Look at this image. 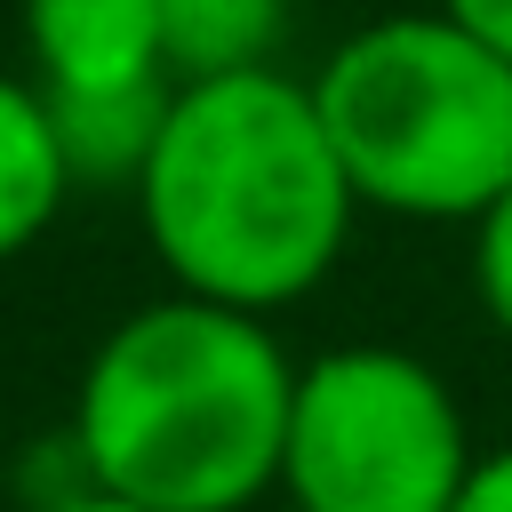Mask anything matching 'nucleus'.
<instances>
[{"label":"nucleus","instance_id":"obj_1","mask_svg":"<svg viewBox=\"0 0 512 512\" xmlns=\"http://www.w3.org/2000/svg\"><path fill=\"white\" fill-rule=\"evenodd\" d=\"M136 216L176 288L272 320L336 272L360 192L328 144L312 80L248 64L176 80L168 128L136 176Z\"/></svg>","mask_w":512,"mask_h":512},{"label":"nucleus","instance_id":"obj_2","mask_svg":"<svg viewBox=\"0 0 512 512\" xmlns=\"http://www.w3.org/2000/svg\"><path fill=\"white\" fill-rule=\"evenodd\" d=\"M296 360L264 312L168 288L136 304L80 368L72 432L96 488L144 512H248L280 488Z\"/></svg>","mask_w":512,"mask_h":512},{"label":"nucleus","instance_id":"obj_3","mask_svg":"<svg viewBox=\"0 0 512 512\" xmlns=\"http://www.w3.org/2000/svg\"><path fill=\"white\" fill-rule=\"evenodd\" d=\"M312 104L360 208L472 224L512 184V56L448 8L360 24L312 72Z\"/></svg>","mask_w":512,"mask_h":512},{"label":"nucleus","instance_id":"obj_4","mask_svg":"<svg viewBox=\"0 0 512 512\" xmlns=\"http://www.w3.org/2000/svg\"><path fill=\"white\" fill-rule=\"evenodd\" d=\"M472 456L448 376L408 344H336L296 368L280 448L288 512H448Z\"/></svg>","mask_w":512,"mask_h":512},{"label":"nucleus","instance_id":"obj_5","mask_svg":"<svg viewBox=\"0 0 512 512\" xmlns=\"http://www.w3.org/2000/svg\"><path fill=\"white\" fill-rule=\"evenodd\" d=\"M24 48L40 88H120L168 72L160 0H24Z\"/></svg>","mask_w":512,"mask_h":512},{"label":"nucleus","instance_id":"obj_6","mask_svg":"<svg viewBox=\"0 0 512 512\" xmlns=\"http://www.w3.org/2000/svg\"><path fill=\"white\" fill-rule=\"evenodd\" d=\"M48 96V120H56V144H64V168H72V192H136L160 128H168V104H176V80H120V88H40Z\"/></svg>","mask_w":512,"mask_h":512},{"label":"nucleus","instance_id":"obj_7","mask_svg":"<svg viewBox=\"0 0 512 512\" xmlns=\"http://www.w3.org/2000/svg\"><path fill=\"white\" fill-rule=\"evenodd\" d=\"M64 192H72V168H64V144H56L40 80L0 72V264L24 256L56 224Z\"/></svg>","mask_w":512,"mask_h":512},{"label":"nucleus","instance_id":"obj_8","mask_svg":"<svg viewBox=\"0 0 512 512\" xmlns=\"http://www.w3.org/2000/svg\"><path fill=\"white\" fill-rule=\"evenodd\" d=\"M288 16H296V0H160L168 72L208 80V72L272 64L280 40H288Z\"/></svg>","mask_w":512,"mask_h":512},{"label":"nucleus","instance_id":"obj_9","mask_svg":"<svg viewBox=\"0 0 512 512\" xmlns=\"http://www.w3.org/2000/svg\"><path fill=\"white\" fill-rule=\"evenodd\" d=\"M472 296H480L488 328L512 344V184L472 216Z\"/></svg>","mask_w":512,"mask_h":512},{"label":"nucleus","instance_id":"obj_10","mask_svg":"<svg viewBox=\"0 0 512 512\" xmlns=\"http://www.w3.org/2000/svg\"><path fill=\"white\" fill-rule=\"evenodd\" d=\"M80 488H96V472H88V448H80L72 424L48 432V440H32V448L16 456V496H24L32 512H48V504H64V496H80Z\"/></svg>","mask_w":512,"mask_h":512},{"label":"nucleus","instance_id":"obj_11","mask_svg":"<svg viewBox=\"0 0 512 512\" xmlns=\"http://www.w3.org/2000/svg\"><path fill=\"white\" fill-rule=\"evenodd\" d=\"M448 512H512V440L472 456V472H464V488H456Z\"/></svg>","mask_w":512,"mask_h":512},{"label":"nucleus","instance_id":"obj_12","mask_svg":"<svg viewBox=\"0 0 512 512\" xmlns=\"http://www.w3.org/2000/svg\"><path fill=\"white\" fill-rule=\"evenodd\" d=\"M432 8H448L464 32H480L488 48H504V56H512V0H432Z\"/></svg>","mask_w":512,"mask_h":512},{"label":"nucleus","instance_id":"obj_13","mask_svg":"<svg viewBox=\"0 0 512 512\" xmlns=\"http://www.w3.org/2000/svg\"><path fill=\"white\" fill-rule=\"evenodd\" d=\"M48 512H144L136 496H112V488H80V496H64V504H48Z\"/></svg>","mask_w":512,"mask_h":512}]
</instances>
